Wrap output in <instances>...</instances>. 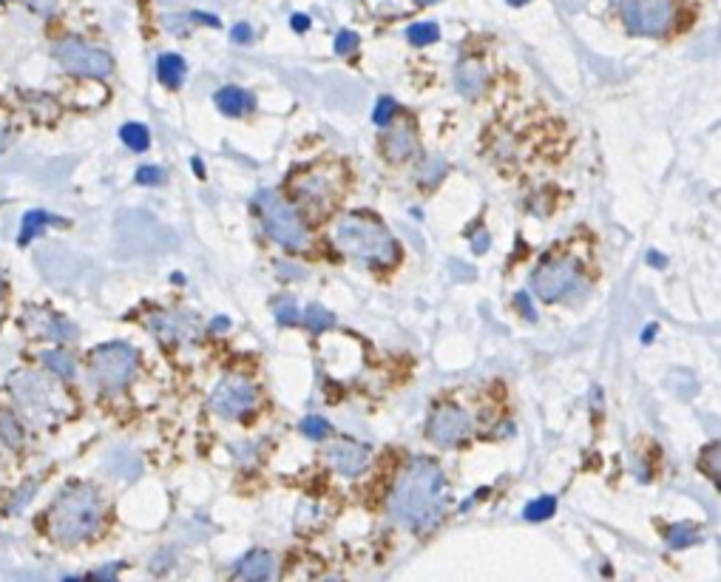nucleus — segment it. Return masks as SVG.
Wrapping results in <instances>:
<instances>
[{
	"label": "nucleus",
	"mask_w": 721,
	"mask_h": 582,
	"mask_svg": "<svg viewBox=\"0 0 721 582\" xmlns=\"http://www.w3.org/2000/svg\"><path fill=\"white\" fill-rule=\"evenodd\" d=\"M40 361L46 364V370L54 372L63 381H71L77 375V361L66 350H46V353L40 355Z\"/></svg>",
	"instance_id": "nucleus-20"
},
{
	"label": "nucleus",
	"mask_w": 721,
	"mask_h": 582,
	"mask_svg": "<svg viewBox=\"0 0 721 582\" xmlns=\"http://www.w3.org/2000/svg\"><path fill=\"white\" fill-rule=\"evenodd\" d=\"M395 100L392 97H381L378 100V106H375V111H372V123L375 125H387L395 120Z\"/></svg>",
	"instance_id": "nucleus-28"
},
{
	"label": "nucleus",
	"mask_w": 721,
	"mask_h": 582,
	"mask_svg": "<svg viewBox=\"0 0 721 582\" xmlns=\"http://www.w3.org/2000/svg\"><path fill=\"white\" fill-rule=\"evenodd\" d=\"M54 60L60 63V69H66L69 74L77 77H108L114 69V60L111 54L97 49V46H88L83 40H60L54 46Z\"/></svg>",
	"instance_id": "nucleus-8"
},
{
	"label": "nucleus",
	"mask_w": 721,
	"mask_h": 582,
	"mask_svg": "<svg viewBox=\"0 0 721 582\" xmlns=\"http://www.w3.org/2000/svg\"><path fill=\"white\" fill-rule=\"evenodd\" d=\"M327 460H330V466H333L335 472L352 477L367 469V463H370V449H367L364 443L338 441L327 449Z\"/></svg>",
	"instance_id": "nucleus-14"
},
{
	"label": "nucleus",
	"mask_w": 721,
	"mask_h": 582,
	"mask_svg": "<svg viewBox=\"0 0 721 582\" xmlns=\"http://www.w3.org/2000/svg\"><path fill=\"white\" fill-rule=\"evenodd\" d=\"M318 582H341V580H335V577H327V580H318Z\"/></svg>",
	"instance_id": "nucleus-42"
},
{
	"label": "nucleus",
	"mask_w": 721,
	"mask_h": 582,
	"mask_svg": "<svg viewBox=\"0 0 721 582\" xmlns=\"http://www.w3.org/2000/svg\"><path fill=\"white\" fill-rule=\"evenodd\" d=\"M134 372H137V350L123 344V341L103 344L88 358L91 381L100 389H106V392H117V389L128 387Z\"/></svg>",
	"instance_id": "nucleus-6"
},
{
	"label": "nucleus",
	"mask_w": 721,
	"mask_h": 582,
	"mask_svg": "<svg viewBox=\"0 0 721 582\" xmlns=\"http://www.w3.org/2000/svg\"><path fill=\"white\" fill-rule=\"evenodd\" d=\"M702 469L704 475H710L713 480H719V443L707 446L702 455Z\"/></svg>",
	"instance_id": "nucleus-31"
},
{
	"label": "nucleus",
	"mask_w": 721,
	"mask_h": 582,
	"mask_svg": "<svg viewBox=\"0 0 721 582\" xmlns=\"http://www.w3.org/2000/svg\"><path fill=\"white\" fill-rule=\"evenodd\" d=\"M103 494L88 483H71L54 497L46 512V526L60 546H77L88 540L103 520Z\"/></svg>",
	"instance_id": "nucleus-2"
},
{
	"label": "nucleus",
	"mask_w": 721,
	"mask_h": 582,
	"mask_svg": "<svg viewBox=\"0 0 721 582\" xmlns=\"http://www.w3.org/2000/svg\"><path fill=\"white\" fill-rule=\"evenodd\" d=\"M256 401H259L256 387H253L247 378H242V375H228V378L219 381V387L213 389L208 406H211L219 418L236 421V418L247 415V412L256 406Z\"/></svg>",
	"instance_id": "nucleus-9"
},
{
	"label": "nucleus",
	"mask_w": 721,
	"mask_h": 582,
	"mask_svg": "<svg viewBox=\"0 0 721 582\" xmlns=\"http://www.w3.org/2000/svg\"><path fill=\"white\" fill-rule=\"evenodd\" d=\"M63 582H83V580H74V577H69V580H63Z\"/></svg>",
	"instance_id": "nucleus-44"
},
{
	"label": "nucleus",
	"mask_w": 721,
	"mask_h": 582,
	"mask_svg": "<svg viewBox=\"0 0 721 582\" xmlns=\"http://www.w3.org/2000/svg\"><path fill=\"white\" fill-rule=\"evenodd\" d=\"M554 512H557V500L554 497H537L534 503H528L526 506V512H523V517L526 520H531V523H540V520H548V517H554Z\"/></svg>",
	"instance_id": "nucleus-24"
},
{
	"label": "nucleus",
	"mask_w": 721,
	"mask_h": 582,
	"mask_svg": "<svg viewBox=\"0 0 721 582\" xmlns=\"http://www.w3.org/2000/svg\"><path fill=\"white\" fill-rule=\"evenodd\" d=\"M3 284L6 282H3V270H0V293H3Z\"/></svg>",
	"instance_id": "nucleus-41"
},
{
	"label": "nucleus",
	"mask_w": 721,
	"mask_h": 582,
	"mask_svg": "<svg viewBox=\"0 0 721 582\" xmlns=\"http://www.w3.org/2000/svg\"><path fill=\"white\" fill-rule=\"evenodd\" d=\"M333 239L338 250H344L350 259H358L364 265L389 267L398 259V242L381 222L370 216L352 213L344 216L333 230Z\"/></svg>",
	"instance_id": "nucleus-3"
},
{
	"label": "nucleus",
	"mask_w": 721,
	"mask_h": 582,
	"mask_svg": "<svg viewBox=\"0 0 721 582\" xmlns=\"http://www.w3.org/2000/svg\"><path fill=\"white\" fill-rule=\"evenodd\" d=\"M406 37H409V43H415V46H429V43L440 40V29L438 23H412V26L406 29Z\"/></svg>",
	"instance_id": "nucleus-23"
},
{
	"label": "nucleus",
	"mask_w": 721,
	"mask_h": 582,
	"mask_svg": "<svg viewBox=\"0 0 721 582\" xmlns=\"http://www.w3.org/2000/svg\"><path fill=\"white\" fill-rule=\"evenodd\" d=\"M531 287H534V293L543 301H548V304L577 296V290L585 287L580 262H577L574 256H568V253H551V256H546V259L537 265V270H534Z\"/></svg>",
	"instance_id": "nucleus-5"
},
{
	"label": "nucleus",
	"mask_w": 721,
	"mask_h": 582,
	"mask_svg": "<svg viewBox=\"0 0 721 582\" xmlns=\"http://www.w3.org/2000/svg\"><path fill=\"white\" fill-rule=\"evenodd\" d=\"M486 80H489V74H486V66L480 63V60H472V57H466V60H460L458 69H455V86L463 97H469V100H475L483 94L486 89Z\"/></svg>",
	"instance_id": "nucleus-16"
},
{
	"label": "nucleus",
	"mask_w": 721,
	"mask_h": 582,
	"mask_svg": "<svg viewBox=\"0 0 721 582\" xmlns=\"http://www.w3.org/2000/svg\"><path fill=\"white\" fill-rule=\"evenodd\" d=\"M418 3H438V0H418Z\"/></svg>",
	"instance_id": "nucleus-43"
},
{
	"label": "nucleus",
	"mask_w": 721,
	"mask_h": 582,
	"mask_svg": "<svg viewBox=\"0 0 721 582\" xmlns=\"http://www.w3.org/2000/svg\"><path fill=\"white\" fill-rule=\"evenodd\" d=\"M475 250H477V253H483V250H489V236H477V239H475Z\"/></svg>",
	"instance_id": "nucleus-39"
},
{
	"label": "nucleus",
	"mask_w": 721,
	"mask_h": 582,
	"mask_svg": "<svg viewBox=\"0 0 721 582\" xmlns=\"http://www.w3.org/2000/svg\"><path fill=\"white\" fill-rule=\"evenodd\" d=\"M9 389H12L15 401L29 418H43V415L52 412L54 404L49 384L35 372H15L12 381H9Z\"/></svg>",
	"instance_id": "nucleus-11"
},
{
	"label": "nucleus",
	"mask_w": 721,
	"mask_h": 582,
	"mask_svg": "<svg viewBox=\"0 0 721 582\" xmlns=\"http://www.w3.org/2000/svg\"><path fill=\"white\" fill-rule=\"evenodd\" d=\"M0 435L9 446H18L20 443V424L12 415H0Z\"/></svg>",
	"instance_id": "nucleus-30"
},
{
	"label": "nucleus",
	"mask_w": 721,
	"mask_h": 582,
	"mask_svg": "<svg viewBox=\"0 0 721 582\" xmlns=\"http://www.w3.org/2000/svg\"><path fill=\"white\" fill-rule=\"evenodd\" d=\"M668 540L673 548H682V546H687V543H693V540H696V529H693V526H687V523H682V526H673V529L668 531Z\"/></svg>",
	"instance_id": "nucleus-29"
},
{
	"label": "nucleus",
	"mask_w": 721,
	"mask_h": 582,
	"mask_svg": "<svg viewBox=\"0 0 721 582\" xmlns=\"http://www.w3.org/2000/svg\"><path fill=\"white\" fill-rule=\"evenodd\" d=\"M301 435H307L310 441H321V438H327V435H330V424H327L324 418L310 415V418H304V421H301Z\"/></svg>",
	"instance_id": "nucleus-27"
},
{
	"label": "nucleus",
	"mask_w": 721,
	"mask_h": 582,
	"mask_svg": "<svg viewBox=\"0 0 721 582\" xmlns=\"http://www.w3.org/2000/svg\"><path fill=\"white\" fill-rule=\"evenodd\" d=\"M304 321H307V327H310L313 333H321V330H327V327L333 324L335 316L330 313V310H324V307L313 304V307H307V313H304Z\"/></svg>",
	"instance_id": "nucleus-26"
},
{
	"label": "nucleus",
	"mask_w": 721,
	"mask_h": 582,
	"mask_svg": "<svg viewBox=\"0 0 721 582\" xmlns=\"http://www.w3.org/2000/svg\"><path fill=\"white\" fill-rule=\"evenodd\" d=\"M23 3H26L32 12H37V15H52L60 0H23Z\"/></svg>",
	"instance_id": "nucleus-35"
},
{
	"label": "nucleus",
	"mask_w": 721,
	"mask_h": 582,
	"mask_svg": "<svg viewBox=\"0 0 721 582\" xmlns=\"http://www.w3.org/2000/svg\"><path fill=\"white\" fill-rule=\"evenodd\" d=\"M358 49V35L355 32H341L335 37V52L338 54H350Z\"/></svg>",
	"instance_id": "nucleus-34"
},
{
	"label": "nucleus",
	"mask_w": 721,
	"mask_h": 582,
	"mask_svg": "<svg viewBox=\"0 0 721 582\" xmlns=\"http://www.w3.org/2000/svg\"><path fill=\"white\" fill-rule=\"evenodd\" d=\"M233 40H236V43H250V40H253V29H250L247 23L233 26Z\"/></svg>",
	"instance_id": "nucleus-36"
},
{
	"label": "nucleus",
	"mask_w": 721,
	"mask_h": 582,
	"mask_svg": "<svg viewBox=\"0 0 721 582\" xmlns=\"http://www.w3.org/2000/svg\"><path fill=\"white\" fill-rule=\"evenodd\" d=\"M293 194L299 196L304 205H316V208H330L335 196L333 177L321 168H310L293 179Z\"/></svg>",
	"instance_id": "nucleus-12"
},
{
	"label": "nucleus",
	"mask_w": 721,
	"mask_h": 582,
	"mask_svg": "<svg viewBox=\"0 0 721 582\" xmlns=\"http://www.w3.org/2000/svg\"><path fill=\"white\" fill-rule=\"evenodd\" d=\"M148 327L165 341H194L199 336V318L194 313H159Z\"/></svg>",
	"instance_id": "nucleus-13"
},
{
	"label": "nucleus",
	"mask_w": 721,
	"mask_h": 582,
	"mask_svg": "<svg viewBox=\"0 0 721 582\" xmlns=\"http://www.w3.org/2000/svg\"><path fill=\"white\" fill-rule=\"evenodd\" d=\"M514 301H517V307H523V316L531 318V321L537 318V316H534V307L528 304V296H526V293H520V296H517V299H514Z\"/></svg>",
	"instance_id": "nucleus-37"
},
{
	"label": "nucleus",
	"mask_w": 721,
	"mask_h": 582,
	"mask_svg": "<svg viewBox=\"0 0 721 582\" xmlns=\"http://www.w3.org/2000/svg\"><path fill=\"white\" fill-rule=\"evenodd\" d=\"M426 432H429V441L435 446H458L469 438L472 418L463 406H440L432 412Z\"/></svg>",
	"instance_id": "nucleus-10"
},
{
	"label": "nucleus",
	"mask_w": 721,
	"mask_h": 582,
	"mask_svg": "<svg viewBox=\"0 0 721 582\" xmlns=\"http://www.w3.org/2000/svg\"><path fill=\"white\" fill-rule=\"evenodd\" d=\"M511 6H523V3H528V0H509Z\"/></svg>",
	"instance_id": "nucleus-40"
},
{
	"label": "nucleus",
	"mask_w": 721,
	"mask_h": 582,
	"mask_svg": "<svg viewBox=\"0 0 721 582\" xmlns=\"http://www.w3.org/2000/svg\"><path fill=\"white\" fill-rule=\"evenodd\" d=\"M293 29H296V32H307V29H310V18H307V15H296V18H293Z\"/></svg>",
	"instance_id": "nucleus-38"
},
{
	"label": "nucleus",
	"mask_w": 721,
	"mask_h": 582,
	"mask_svg": "<svg viewBox=\"0 0 721 582\" xmlns=\"http://www.w3.org/2000/svg\"><path fill=\"white\" fill-rule=\"evenodd\" d=\"M381 148L389 162H404L412 154H418V137L409 123H387V134L381 140Z\"/></svg>",
	"instance_id": "nucleus-15"
},
{
	"label": "nucleus",
	"mask_w": 721,
	"mask_h": 582,
	"mask_svg": "<svg viewBox=\"0 0 721 582\" xmlns=\"http://www.w3.org/2000/svg\"><path fill=\"white\" fill-rule=\"evenodd\" d=\"M446 503H449V483L443 469L435 460L421 458L398 480L389 500V514L409 529L426 531L446 514Z\"/></svg>",
	"instance_id": "nucleus-1"
},
{
	"label": "nucleus",
	"mask_w": 721,
	"mask_h": 582,
	"mask_svg": "<svg viewBox=\"0 0 721 582\" xmlns=\"http://www.w3.org/2000/svg\"><path fill=\"white\" fill-rule=\"evenodd\" d=\"M216 106L228 117H242L253 108V97L239 86H225V89L216 91Z\"/></svg>",
	"instance_id": "nucleus-18"
},
{
	"label": "nucleus",
	"mask_w": 721,
	"mask_h": 582,
	"mask_svg": "<svg viewBox=\"0 0 721 582\" xmlns=\"http://www.w3.org/2000/svg\"><path fill=\"white\" fill-rule=\"evenodd\" d=\"M273 568H276V560L270 551H250L236 565V577L242 582H264L270 580Z\"/></svg>",
	"instance_id": "nucleus-17"
},
{
	"label": "nucleus",
	"mask_w": 721,
	"mask_h": 582,
	"mask_svg": "<svg viewBox=\"0 0 721 582\" xmlns=\"http://www.w3.org/2000/svg\"><path fill=\"white\" fill-rule=\"evenodd\" d=\"M137 182L140 185H162L165 182V171L157 168V165H145V168L137 171Z\"/></svg>",
	"instance_id": "nucleus-33"
},
{
	"label": "nucleus",
	"mask_w": 721,
	"mask_h": 582,
	"mask_svg": "<svg viewBox=\"0 0 721 582\" xmlns=\"http://www.w3.org/2000/svg\"><path fill=\"white\" fill-rule=\"evenodd\" d=\"M443 174H446V159L440 157V154L423 159L421 165H418V171H415V177H418L421 185H435V182L443 179Z\"/></svg>",
	"instance_id": "nucleus-21"
},
{
	"label": "nucleus",
	"mask_w": 721,
	"mask_h": 582,
	"mask_svg": "<svg viewBox=\"0 0 721 582\" xmlns=\"http://www.w3.org/2000/svg\"><path fill=\"white\" fill-rule=\"evenodd\" d=\"M276 318H279V324H296L299 321V307H296V301L293 299H282L276 304Z\"/></svg>",
	"instance_id": "nucleus-32"
},
{
	"label": "nucleus",
	"mask_w": 721,
	"mask_h": 582,
	"mask_svg": "<svg viewBox=\"0 0 721 582\" xmlns=\"http://www.w3.org/2000/svg\"><path fill=\"white\" fill-rule=\"evenodd\" d=\"M616 6H619V15L625 20V26L634 35H668L673 20H676L673 0H616Z\"/></svg>",
	"instance_id": "nucleus-7"
},
{
	"label": "nucleus",
	"mask_w": 721,
	"mask_h": 582,
	"mask_svg": "<svg viewBox=\"0 0 721 582\" xmlns=\"http://www.w3.org/2000/svg\"><path fill=\"white\" fill-rule=\"evenodd\" d=\"M185 60L179 57V54H162L157 63V74H159V83L162 86H168V89H179L182 86V80H185Z\"/></svg>",
	"instance_id": "nucleus-19"
},
{
	"label": "nucleus",
	"mask_w": 721,
	"mask_h": 582,
	"mask_svg": "<svg viewBox=\"0 0 721 582\" xmlns=\"http://www.w3.org/2000/svg\"><path fill=\"white\" fill-rule=\"evenodd\" d=\"M46 219H49V213H43V211L26 213V219H23V233L18 236L20 245H26L29 239H35L37 233L46 228Z\"/></svg>",
	"instance_id": "nucleus-25"
},
{
	"label": "nucleus",
	"mask_w": 721,
	"mask_h": 582,
	"mask_svg": "<svg viewBox=\"0 0 721 582\" xmlns=\"http://www.w3.org/2000/svg\"><path fill=\"white\" fill-rule=\"evenodd\" d=\"M253 208L262 219L264 233L276 242V245L287 247V250H304L307 247V228L301 222V216L296 208L284 199L279 191L273 188H264L253 199Z\"/></svg>",
	"instance_id": "nucleus-4"
},
{
	"label": "nucleus",
	"mask_w": 721,
	"mask_h": 582,
	"mask_svg": "<svg viewBox=\"0 0 721 582\" xmlns=\"http://www.w3.org/2000/svg\"><path fill=\"white\" fill-rule=\"evenodd\" d=\"M120 137H123V142L131 151H145V148L151 145V134H148V128L140 123L123 125V128H120Z\"/></svg>",
	"instance_id": "nucleus-22"
}]
</instances>
